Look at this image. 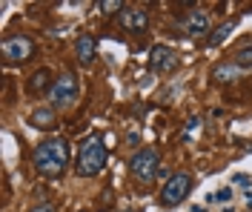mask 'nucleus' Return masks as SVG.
I'll return each mask as SVG.
<instances>
[{
	"mask_svg": "<svg viewBox=\"0 0 252 212\" xmlns=\"http://www.w3.org/2000/svg\"><path fill=\"white\" fill-rule=\"evenodd\" d=\"M69 166V141L66 138H49L34 147V169L46 178H61Z\"/></svg>",
	"mask_w": 252,
	"mask_h": 212,
	"instance_id": "obj_1",
	"label": "nucleus"
},
{
	"mask_svg": "<svg viewBox=\"0 0 252 212\" xmlns=\"http://www.w3.org/2000/svg\"><path fill=\"white\" fill-rule=\"evenodd\" d=\"M106 158H109V149L103 144V138H100V135H92V138H86V141L80 144L75 169H78V175H83V178L97 175V172L106 166Z\"/></svg>",
	"mask_w": 252,
	"mask_h": 212,
	"instance_id": "obj_2",
	"label": "nucleus"
},
{
	"mask_svg": "<svg viewBox=\"0 0 252 212\" xmlns=\"http://www.w3.org/2000/svg\"><path fill=\"white\" fill-rule=\"evenodd\" d=\"M129 169H132V175L141 183L155 181L160 175V152L158 149H141V152H135V158L129 161Z\"/></svg>",
	"mask_w": 252,
	"mask_h": 212,
	"instance_id": "obj_3",
	"label": "nucleus"
},
{
	"mask_svg": "<svg viewBox=\"0 0 252 212\" xmlns=\"http://www.w3.org/2000/svg\"><path fill=\"white\" fill-rule=\"evenodd\" d=\"M78 95H80V83H78V75H75L72 69L61 72V78L55 81L52 92H49V98H52V106H55V109L75 103V100H78Z\"/></svg>",
	"mask_w": 252,
	"mask_h": 212,
	"instance_id": "obj_4",
	"label": "nucleus"
},
{
	"mask_svg": "<svg viewBox=\"0 0 252 212\" xmlns=\"http://www.w3.org/2000/svg\"><path fill=\"white\" fill-rule=\"evenodd\" d=\"M189 189H192V175L175 172L172 178L166 181L163 192H160V204H163V207H178V204L189 195Z\"/></svg>",
	"mask_w": 252,
	"mask_h": 212,
	"instance_id": "obj_5",
	"label": "nucleus"
},
{
	"mask_svg": "<svg viewBox=\"0 0 252 212\" xmlns=\"http://www.w3.org/2000/svg\"><path fill=\"white\" fill-rule=\"evenodd\" d=\"M0 55L9 63H20V61H29L32 55H34V43H32L26 34H15V37H6L0 43Z\"/></svg>",
	"mask_w": 252,
	"mask_h": 212,
	"instance_id": "obj_6",
	"label": "nucleus"
},
{
	"mask_svg": "<svg viewBox=\"0 0 252 212\" xmlns=\"http://www.w3.org/2000/svg\"><path fill=\"white\" fill-rule=\"evenodd\" d=\"M178 55L175 49L169 46H155V49L149 52V69L155 72V75H172L175 69H178Z\"/></svg>",
	"mask_w": 252,
	"mask_h": 212,
	"instance_id": "obj_7",
	"label": "nucleus"
},
{
	"mask_svg": "<svg viewBox=\"0 0 252 212\" xmlns=\"http://www.w3.org/2000/svg\"><path fill=\"white\" fill-rule=\"evenodd\" d=\"M181 26L189 37H204V34H209V17H206V12H189L181 20Z\"/></svg>",
	"mask_w": 252,
	"mask_h": 212,
	"instance_id": "obj_8",
	"label": "nucleus"
},
{
	"mask_svg": "<svg viewBox=\"0 0 252 212\" xmlns=\"http://www.w3.org/2000/svg\"><path fill=\"white\" fill-rule=\"evenodd\" d=\"M118 20H121V26L129 29V32H143V29H146V23H149L146 12H143V9H135V6H126L124 12L118 15Z\"/></svg>",
	"mask_w": 252,
	"mask_h": 212,
	"instance_id": "obj_9",
	"label": "nucleus"
},
{
	"mask_svg": "<svg viewBox=\"0 0 252 212\" xmlns=\"http://www.w3.org/2000/svg\"><path fill=\"white\" fill-rule=\"evenodd\" d=\"M52 86H55L52 72H49V69H37L29 81V92L32 95H43V92H52Z\"/></svg>",
	"mask_w": 252,
	"mask_h": 212,
	"instance_id": "obj_10",
	"label": "nucleus"
},
{
	"mask_svg": "<svg viewBox=\"0 0 252 212\" xmlns=\"http://www.w3.org/2000/svg\"><path fill=\"white\" fill-rule=\"evenodd\" d=\"M29 123L34 129H55V106H40L34 109L29 118Z\"/></svg>",
	"mask_w": 252,
	"mask_h": 212,
	"instance_id": "obj_11",
	"label": "nucleus"
},
{
	"mask_svg": "<svg viewBox=\"0 0 252 212\" xmlns=\"http://www.w3.org/2000/svg\"><path fill=\"white\" fill-rule=\"evenodd\" d=\"M75 55L83 66H89L94 61V37L92 34H80L78 43H75Z\"/></svg>",
	"mask_w": 252,
	"mask_h": 212,
	"instance_id": "obj_12",
	"label": "nucleus"
},
{
	"mask_svg": "<svg viewBox=\"0 0 252 212\" xmlns=\"http://www.w3.org/2000/svg\"><path fill=\"white\" fill-rule=\"evenodd\" d=\"M244 69L235 63V61H229V63H218L212 69V81L218 83H229V81H238V75H241Z\"/></svg>",
	"mask_w": 252,
	"mask_h": 212,
	"instance_id": "obj_13",
	"label": "nucleus"
},
{
	"mask_svg": "<svg viewBox=\"0 0 252 212\" xmlns=\"http://www.w3.org/2000/svg\"><path fill=\"white\" fill-rule=\"evenodd\" d=\"M235 26H238V20H226V23H220L218 29L212 32V37H209V46H220V43L229 37V32H232Z\"/></svg>",
	"mask_w": 252,
	"mask_h": 212,
	"instance_id": "obj_14",
	"label": "nucleus"
},
{
	"mask_svg": "<svg viewBox=\"0 0 252 212\" xmlns=\"http://www.w3.org/2000/svg\"><path fill=\"white\" fill-rule=\"evenodd\" d=\"M232 61H235L241 69H250V66H252V46H244V49H238Z\"/></svg>",
	"mask_w": 252,
	"mask_h": 212,
	"instance_id": "obj_15",
	"label": "nucleus"
},
{
	"mask_svg": "<svg viewBox=\"0 0 252 212\" xmlns=\"http://www.w3.org/2000/svg\"><path fill=\"white\" fill-rule=\"evenodd\" d=\"M97 6H100V9H103L106 15H112V12H118V15H121V12L126 9L121 0H103V3H97Z\"/></svg>",
	"mask_w": 252,
	"mask_h": 212,
	"instance_id": "obj_16",
	"label": "nucleus"
},
{
	"mask_svg": "<svg viewBox=\"0 0 252 212\" xmlns=\"http://www.w3.org/2000/svg\"><path fill=\"white\" fill-rule=\"evenodd\" d=\"M229 198H232V189H229V186H223V189H218V192L212 195V201H220V204H223V201H229Z\"/></svg>",
	"mask_w": 252,
	"mask_h": 212,
	"instance_id": "obj_17",
	"label": "nucleus"
},
{
	"mask_svg": "<svg viewBox=\"0 0 252 212\" xmlns=\"http://www.w3.org/2000/svg\"><path fill=\"white\" fill-rule=\"evenodd\" d=\"M29 212H58V207H55V204H37V207L29 210Z\"/></svg>",
	"mask_w": 252,
	"mask_h": 212,
	"instance_id": "obj_18",
	"label": "nucleus"
},
{
	"mask_svg": "<svg viewBox=\"0 0 252 212\" xmlns=\"http://www.w3.org/2000/svg\"><path fill=\"white\" fill-rule=\"evenodd\" d=\"M235 183H247V186H250V178H247V175H235Z\"/></svg>",
	"mask_w": 252,
	"mask_h": 212,
	"instance_id": "obj_19",
	"label": "nucleus"
},
{
	"mask_svg": "<svg viewBox=\"0 0 252 212\" xmlns=\"http://www.w3.org/2000/svg\"><path fill=\"white\" fill-rule=\"evenodd\" d=\"M247 204H250V207H252V195H250V192H247Z\"/></svg>",
	"mask_w": 252,
	"mask_h": 212,
	"instance_id": "obj_20",
	"label": "nucleus"
},
{
	"mask_svg": "<svg viewBox=\"0 0 252 212\" xmlns=\"http://www.w3.org/2000/svg\"><path fill=\"white\" fill-rule=\"evenodd\" d=\"M80 212H89V210H80Z\"/></svg>",
	"mask_w": 252,
	"mask_h": 212,
	"instance_id": "obj_21",
	"label": "nucleus"
},
{
	"mask_svg": "<svg viewBox=\"0 0 252 212\" xmlns=\"http://www.w3.org/2000/svg\"><path fill=\"white\" fill-rule=\"evenodd\" d=\"M124 212H132V210H124Z\"/></svg>",
	"mask_w": 252,
	"mask_h": 212,
	"instance_id": "obj_22",
	"label": "nucleus"
}]
</instances>
